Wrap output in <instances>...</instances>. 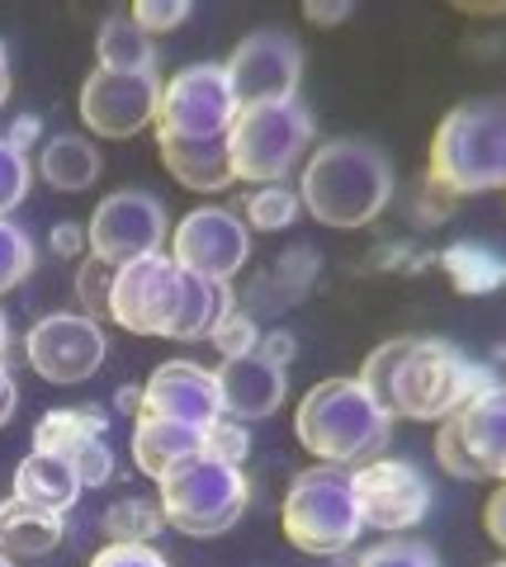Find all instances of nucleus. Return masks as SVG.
Segmentation results:
<instances>
[{
  "instance_id": "72a5a7b5",
  "label": "nucleus",
  "mask_w": 506,
  "mask_h": 567,
  "mask_svg": "<svg viewBox=\"0 0 506 567\" xmlns=\"http://www.w3.org/2000/svg\"><path fill=\"white\" fill-rule=\"evenodd\" d=\"M29 194V156L14 152L6 137H0V218H6L10 208H20Z\"/></svg>"
},
{
  "instance_id": "6ab92c4d",
  "label": "nucleus",
  "mask_w": 506,
  "mask_h": 567,
  "mask_svg": "<svg viewBox=\"0 0 506 567\" xmlns=\"http://www.w3.org/2000/svg\"><path fill=\"white\" fill-rule=\"evenodd\" d=\"M214 383H218V406L223 416L233 421H266L285 406V393H289V379L285 369L270 364L266 354H237V360H223L214 369Z\"/></svg>"
},
{
  "instance_id": "f3484780",
  "label": "nucleus",
  "mask_w": 506,
  "mask_h": 567,
  "mask_svg": "<svg viewBox=\"0 0 506 567\" xmlns=\"http://www.w3.org/2000/svg\"><path fill=\"white\" fill-rule=\"evenodd\" d=\"M104 425H110L104 406H52L33 425V450L72 464L81 487H104L114 477V450L104 440Z\"/></svg>"
},
{
  "instance_id": "ea45409f",
  "label": "nucleus",
  "mask_w": 506,
  "mask_h": 567,
  "mask_svg": "<svg viewBox=\"0 0 506 567\" xmlns=\"http://www.w3.org/2000/svg\"><path fill=\"white\" fill-rule=\"evenodd\" d=\"M303 20L308 24H341V20H351V0H331V6H303Z\"/></svg>"
},
{
  "instance_id": "9b49d317",
  "label": "nucleus",
  "mask_w": 506,
  "mask_h": 567,
  "mask_svg": "<svg viewBox=\"0 0 506 567\" xmlns=\"http://www.w3.org/2000/svg\"><path fill=\"white\" fill-rule=\"evenodd\" d=\"M247 256H251V227L233 208L204 204L195 213H185L176 237H171V260L208 284H233Z\"/></svg>"
},
{
  "instance_id": "f8f14e48",
  "label": "nucleus",
  "mask_w": 506,
  "mask_h": 567,
  "mask_svg": "<svg viewBox=\"0 0 506 567\" xmlns=\"http://www.w3.org/2000/svg\"><path fill=\"white\" fill-rule=\"evenodd\" d=\"M223 71H228V85L241 110H251V104H285V100H299L303 52L289 33L260 29L237 43L233 62Z\"/></svg>"
},
{
  "instance_id": "c85d7f7f",
  "label": "nucleus",
  "mask_w": 506,
  "mask_h": 567,
  "mask_svg": "<svg viewBox=\"0 0 506 567\" xmlns=\"http://www.w3.org/2000/svg\"><path fill=\"white\" fill-rule=\"evenodd\" d=\"M33 270V241L24 227H14L10 218H0V293L20 289Z\"/></svg>"
},
{
  "instance_id": "dca6fc26",
  "label": "nucleus",
  "mask_w": 506,
  "mask_h": 567,
  "mask_svg": "<svg viewBox=\"0 0 506 567\" xmlns=\"http://www.w3.org/2000/svg\"><path fill=\"white\" fill-rule=\"evenodd\" d=\"M24 354L48 383H85L104 364V331L85 312H52L24 336Z\"/></svg>"
},
{
  "instance_id": "1a4fd4ad",
  "label": "nucleus",
  "mask_w": 506,
  "mask_h": 567,
  "mask_svg": "<svg viewBox=\"0 0 506 567\" xmlns=\"http://www.w3.org/2000/svg\"><path fill=\"white\" fill-rule=\"evenodd\" d=\"M241 104L228 85V71L214 62H195L176 71L162 85V104H156V137H185V142H223L233 133Z\"/></svg>"
},
{
  "instance_id": "b1692460",
  "label": "nucleus",
  "mask_w": 506,
  "mask_h": 567,
  "mask_svg": "<svg viewBox=\"0 0 506 567\" xmlns=\"http://www.w3.org/2000/svg\"><path fill=\"white\" fill-rule=\"evenodd\" d=\"M39 175L58 189V194H81V189H91L95 185V175H100V152H95V142H85V137H52L43 156H39Z\"/></svg>"
},
{
  "instance_id": "de8ad7c7",
  "label": "nucleus",
  "mask_w": 506,
  "mask_h": 567,
  "mask_svg": "<svg viewBox=\"0 0 506 567\" xmlns=\"http://www.w3.org/2000/svg\"><path fill=\"white\" fill-rule=\"evenodd\" d=\"M497 567H506V563H497Z\"/></svg>"
},
{
  "instance_id": "cd10ccee",
  "label": "nucleus",
  "mask_w": 506,
  "mask_h": 567,
  "mask_svg": "<svg viewBox=\"0 0 506 567\" xmlns=\"http://www.w3.org/2000/svg\"><path fill=\"white\" fill-rule=\"evenodd\" d=\"M299 213H303V199H299V189H289V185H260L247 199V223L256 233H285V227H293Z\"/></svg>"
},
{
  "instance_id": "473e14b6",
  "label": "nucleus",
  "mask_w": 506,
  "mask_h": 567,
  "mask_svg": "<svg viewBox=\"0 0 506 567\" xmlns=\"http://www.w3.org/2000/svg\"><path fill=\"white\" fill-rule=\"evenodd\" d=\"M360 567H441V558H435V548H431V544H422V539H403V535H393V539L374 544L370 554L360 558Z\"/></svg>"
},
{
  "instance_id": "39448f33",
  "label": "nucleus",
  "mask_w": 506,
  "mask_h": 567,
  "mask_svg": "<svg viewBox=\"0 0 506 567\" xmlns=\"http://www.w3.org/2000/svg\"><path fill=\"white\" fill-rule=\"evenodd\" d=\"M426 175L441 194L506 189V95H474L435 123Z\"/></svg>"
},
{
  "instance_id": "58836bf2",
  "label": "nucleus",
  "mask_w": 506,
  "mask_h": 567,
  "mask_svg": "<svg viewBox=\"0 0 506 567\" xmlns=\"http://www.w3.org/2000/svg\"><path fill=\"white\" fill-rule=\"evenodd\" d=\"M483 525H487V539L506 548V483H502L493 496H487V506H483Z\"/></svg>"
},
{
  "instance_id": "4be33fe9",
  "label": "nucleus",
  "mask_w": 506,
  "mask_h": 567,
  "mask_svg": "<svg viewBox=\"0 0 506 567\" xmlns=\"http://www.w3.org/2000/svg\"><path fill=\"white\" fill-rule=\"evenodd\" d=\"M62 516L43 506H29L20 496H10L0 506V554L6 558H43L62 544Z\"/></svg>"
},
{
  "instance_id": "f03ea898",
  "label": "nucleus",
  "mask_w": 506,
  "mask_h": 567,
  "mask_svg": "<svg viewBox=\"0 0 506 567\" xmlns=\"http://www.w3.org/2000/svg\"><path fill=\"white\" fill-rule=\"evenodd\" d=\"M237 303L233 284H208L180 270L171 256H143L118 265L110 317L133 336H166V341H199Z\"/></svg>"
},
{
  "instance_id": "bb28decb",
  "label": "nucleus",
  "mask_w": 506,
  "mask_h": 567,
  "mask_svg": "<svg viewBox=\"0 0 506 567\" xmlns=\"http://www.w3.org/2000/svg\"><path fill=\"white\" fill-rule=\"evenodd\" d=\"M100 529L110 544H152L166 529V511L152 496H124V502H114L104 511Z\"/></svg>"
},
{
  "instance_id": "7c9ffc66",
  "label": "nucleus",
  "mask_w": 506,
  "mask_h": 567,
  "mask_svg": "<svg viewBox=\"0 0 506 567\" xmlns=\"http://www.w3.org/2000/svg\"><path fill=\"white\" fill-rule=\"evenodd\" d=\"M208 341L218 346L223 360H237V354H251L260 346V327H256V317L251 312H241V308H228L214 322V331H208Z\"/></svg>"
},
{
  "instance_id": "5701e85b",
  "label": "nucleus",
  "mask_w": 506,
  "mask_h": 567,
  "mask_svg": "<svg viewBox=\"0 0 506 567\" xmlns=\"http://www.w3.org/2000/svg\"><path fill=\"white\" fill-rule=\"evenodd\" d=\"M81 477L72 473V464H62L58 454H39L33 450L20 468H14V496L29 506H43V511H72L81 502Z\"/></svg>"
},
{
  "instance_id": "423d86ee",
  "label": "nucleus",
  "mask_w": 506,
  "mask_h": 567,
  "mask_svg": "<svg viewBox=\"0 0 506 567\" xmlns=\"http://www.w3.org/2000/svg\"><path fill=\"white\" fill-rule=\"evenodd\" d=\"M285 539L293 548H303L312 558H337L345 554L360 529H364V516H360V502H355V483H351V468H331V464H318L299 473L285 492Z\"/></svg>"
},
{
  "instance_id": "a18cd8bd",
  "label": "nucleus",
  "mask_w": 506,
  "mask_h": 567,
  "mask_svg": "<svg viewBox=\"0 0 506 567\" xmlns=\"http://www.w3.org/2000/svg\"><path fill=\"white\" fill-rule=\"evenodd\" d=\"M6 346H10V322H6V312H0V360H6Z\"/></svg>"
},
{
  "instance_id": "aec40b11",
  "label": "nucleus",
  "mask_w": 506,
  "mask_h": 567,
  "mask_svg": "<svg viewBox=\"0 0 506 567\" xmlns=\"http://www.w3.org/2000/svg\"><path fill=\"white\" fill-rule=\"evenodd\" d=\"M156 152H162L166 171L176 175L185 189L199 194H218L228 189L233 175V156H228V137L223 142H185V137H156Z\"/></svg>"
},
{
  "instance_id": "09e8293b",
  "label": "nucleus",
  "mask_w": 506,
  "mask_h": 567,
  "mask_svg": "<svg viewBox=\"0 0 506 567\" xmlns=\"http://www.w3.org/2000/svg\"><path fill=\"white\" fill-rule=\"evenodd\" d=\"M502 483H506V477H502Z\"/></svg>"
},
{
  "instance_id": "c756f323",
  "label": "nucleus",
  "mask_w": 506,
  "mask_h": 567,
  "mask_svg": "<svg viewBox=\"0 0 506 567\" xmlns=\"http://www.w3.org/2000/svg\"><path fill=\"white\" fill-rule=\"evenodd\" d=\"M199 450L208 458H223V464L241 468V464H247V454H251V435H247V425H241V421L218 416L214 425H204V431H199Z\"/></svg>"
},
{
  "instance_id": "c9c22d12",
  "label": "nucleus",
  "mask_w": 506,
  "mask_h": 567,
  "mask_svg": "<svg viewBox=\"0 0 506 567\" xmlns=\"http://www.w3.org/2000/svg\"><path fill=\"white\" fill-rule=\"evenodd\" d=\"M91 567H171L152 544H104Z\"/></svg>"
},
{
  "instance_id": "c03bdc74",
  "label": "nucleus",
  "mask_w": 506,
  "mask_h": 567,
  "mask_svg": "<svg viewBox=\"0 0 506 567\" xmlns=\"http://www.w3.org/2000/svg\"><path fill=\"white\" fill-rule=\"evenodd\" d=\"M10 100V58H6V43H0V110Z\"/></svg>"
},
{
  "instance_id": "49530a36",
  "label": "nucleus",
  "mask_w": 506,
  "mask_h": 567,
  "mask_svg": "<svg viewBox=\"0 0 506 567\" xmlns=\"http://www.w3.org/2000/svg\"><path fill=\"white\" fill-rule=\"evenodd\" d=\"M0 567H14V563H10V558H6V554H0Z\"/></svg>"
},
{
  "instance_id": "6e6552de",
  "label": "nucleus",
  "mask_w": 506,
  "mask_h": 567,
  "mask_svg": "<svg viewBox=\"0 0 506 567\" xmlns=\"http://www.w3.org/2000/svg\"><path fill=\"white\" fill-rule=\"evenodd\" d=\"M312 147V118L299 100L251 104L241 110L228 133L233 175L247 185H285V175L303 162Z\"/></svg>"
},
{
  "instance_id": "a19ab883",
  "label": "nucleus",
  "mask_w": 506,
  "mask_h": 567,
  "mask_svg": "<svg viewBox=\"0 0 506 567\" xmlns=\"http://www.w3.org/2000/svg\"><path fill=\"white\" fill-rule=\"evenodd\" d=\"M39 133H43V123L39 118H33V114H24L20 123H14V128L6 133V142H10V147L14 152H29L33 147V142H39Z\"/></svg>"
},
{
  "instance_id": "ddd939ff",
  "label": "nucleus",
  "mask_w": 506,
  "mask_h": 567,
  "mask_svg": "<svg viewBox=\"0 0 506 567\" xmlns=\"http://www.w3.org/2000/svg\"><path fill=\"white\" fill-rule=\"evenodd\" d=\"M162 81L156 71H104L95 66L81 85V118L100 137H137L156 123Z\"/></svg>"
},
{
  "instance_id": "20e7f679",
  "label": "nucleus",
  "mask_w": 506,
  "mask_h": 567,
  "mask_svg": "<svg viewBox=\"0 0 506 567\" xmlns=\"http://www.w3.org/2000/svg\"><path fill=\"white\" fill-rule=\"evenodd\" d=\"M293 435L331 468H360L383 454L393 416L364 393L360 379H322L293 412Z\"/></svg>"
},
{
  "instance_id": "2eb2a0df",
  "label": "nucleus",
  "mask_w": 506,
  "mask_h": 567,
  "mask_svg": "<svg viewBox=\"0 0 506 567\" xmlns=\"http://www.w3.org/2000/svg\"><path fill=\"white\" fill-rule=\"evenodd\" d=\"M351 483H355V502H360V516L370 529H412L426 520L431 511V483L426 473L407 464V458H370V464L351 468Z\"/></svg>"
},
{
  "instance_id": "a211bd4d",
  "label": "nucleus",
  "mask_w": 506,
  "mask_h": 567,
  "mask_svg": "<svg viewBox=\"0 0 506 567\" xmlns=\"http://www.w3.org/2000/svg\"><path fill=\"white\" fill-rule=\"evenodd\" d=\"M143 416L180 421V425H189V431H204V425H214L223 416L214 369H204L195 360H166V364H156L152 379L143 383Z\"/></svg>"
},
{
  "instance_id": "37998d69",
  "label": "nucleus",
  "mask_w": 506,
  "mask_h": 567,
  "mask_svg": "<svg viewBox=\"0 0 506 567\" xmlns=\"http://www.w3.org/2000/svg\"><path fill=\"white\" fill-rule=\"evenodd\" d=\"M118 406H124L128 416H143V388H124V393H118Z\"/></svg>"
},
{
  "instance_id": "a878e982",
  "label": "nucleus",
  "mask_w": 506,
  "mask_h": 567,
  "mask_svg": "<svg viewBox=\"0 0 506 567\" xmlns=\"http://www.w3.org/2000/svg\"><path fill=\"white\" fill-rule=\"evenodd\" d=\"M95 52H100V66L104 71H156V48L143 29L124 14L100 24V39H95Z\"/></svg>"
},
{
  "instance_id": "79ce46f5",
  "label": "nucleus",
  "mask_w": 506,
  "mask_h": 567,
  "mask_svg": "<svg viewBox=\"0 0 506 567\" xmlns=\"http://www.w3.org/2000/svg\"><path fill=\"white\" fill-rule=\"evenodd\" d=\"M14 406H20V388H14V379H10L6 360H0V425H10Z\"/></svg>"
},
{
  "instance_id": "393cba45",
  "label": "nucleus",
  "mask_w": 506,
  "mask_h": 567,
  "mask_svg": "<svg viewBox=\"0 0 506 567\" xmlns=\"http://www.w3.org/2000/svg\"><path fill=\"white\" fill-rule=\"evenodd\" d=\"M445 275L450 284H455L459 293H493L506 284V256L493 251V246H483V241H455V246H445Z\"/></svg>"
},
{
  "instance_id": "4c0bfd02",
  "label": "nucleus",
  "mask_w": 506,
  "mask_h": 567,
  "mask_svg": "<svg viewBox=\"0 0 506 567\" xmlns=\"http://www.w3.org/2000/svg\"><path fill=\"white\" fill-rule=\"evenodd\" d=\"M293 350H299V341H293V331H266L260 336V346H256V354H266L270 364H279V369H289V360H293Z\"/></svg>"
},
{
  "instance_id": "f257e3e1",
  "label": "nucleus",
  "mask_w": 506,
  "mask_h": 567,
  "mask_svg": "<svg viewBox=\"0 0 506 567\" xmlns=\"http://www.w3.org/2000/svg\"><path fill=\"white\" fill-rule=\"evenodd\" d=\"M355 379L383 412L403 421H445L493 388V374L483 364H474L450 341H435V336L383 341L379 350H370Z\"/></svg>"
},
{
  "instance_id": "9d476101",
  "label": "nucleus",
  "mask_w": 506,
  "mask_h": 567,
  "mask_svg": "<svg viewBox=\"0 0 506 567\" xmlns=\"http://www.w3.org/2000/svg\"><path fill=\"white\" fill-rule=\"evenodd\" d=\"M435 458L459 483L506 477V388H487L435 431Z\"/></svg>"
},
{
  "instance_id": "2f4dec72",
  "label": "nucleus",
  "mask_w": 506,
  "mask_h": 567,
  "mask_svg": "<svg viewBox=\"0 0 506 567\" xmlns=\"http://www.w3.org/2000/svg\"><path fill=\"white\" fill-rule=\"evenodd\" d=\"M114 265L104 260H81L76 265V303H85V317H110V293H114Z\"/></svg>"
},
{
  "instance_id": "7ed1b4c3",
  "label": "nucleus",
  "mask_w": 506,
  "mask_h": 567,
  "mask_svg": "<svg viewBox=\"0 0 506 567\" xmlns=\"http://www.w3.org/2000/svg\"><path fill=\"white\" fill-rule=\"evenodd\" d=\"M303 208L322 227H370L393 199V162L364 137L322 142L303 166Z\"/></svg>"
},
{
  "instance_id": "0eeeda50",
  "label": "nucleus",
  "mask_w": 506,
  "mask_h": 567,
  "mask_svg": "<svg viewBox=\"0 0 506 567\" xmlns=\"http://www.w3.org/2000/svg\"><path fill=\"white\" fill-rule=\"evenodd\" d=\"M156 487H162L166 525H176L189 539L228 535V529L241 520L247 496H251L247 473L223 464V458H208L204 450L189 454L185 464H176Z\"/></svg>"
},
{
  "instance_id": "e433bc0d",
  "label": "nucleus",
  "mask_w": 506,
  "mask_h": 567,
  "mask_svg": "<svg viewBox=\"0 0 506 567\" xmlns=\"http://www.w3.org/2000/svg\"><path fill=\"white\" fill-rule=\"evenodd\" d=\"M52 251H58L62 260H81L85 251H91V237H85L81 223H58L52 227Z\"/></svg>"
},
{
  "instance_id": "412c9836",
  "label": "nucleus",
  "mask_w": 506,
  "mask_h": 567,
  "mask_svg": "<svg viewBox=\"0 0 506 567\" xmlns=\"http://www.w3.org/2000/svg\"><path fill=\"white\" fill-rule=\"evenodd\" d=\"M189 454H199V431H189V425L180 421H166V416H137L133 425V464L137 473H147V477H162L185 464Z\"/></svg>"
},
{
  "instance_id": "f704fd0d",
  "label": "nucleus",
  "mask_w": 506,
  "mask_h": 567,
  "mask_svg": "<svg viewBox=\"0 0 506 567\" xmlns=\"http://www.w3.org/2000/svg\"><path fill=\"white\" fill-rule=\"evenodd\" d=\"M128 20L143 29L147 39H156V33H171L189 20V0H137Z\"/></svg>"
},
{
  "instance_id": "4468645a",
  "label": "nucleus",
  "mask_w": 506,
  "mask_h": 567,
  "mask_svg": "<svg viewBox=\"0 0 506 567\" xmlns=\"http://www.w3.org/2000/svg\"><path fill=\"white\" fill-rule=\"evenodd\" d=\"M85 237H91V256L118 270V265H128V260L162 251L166 208L143 189H114L110 199H100Z\"/></svg>"
}]
</instances>
